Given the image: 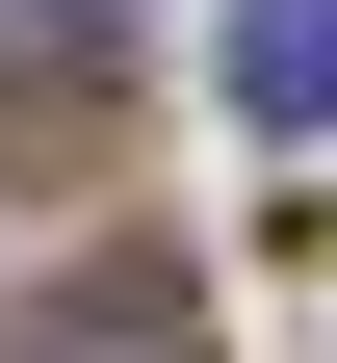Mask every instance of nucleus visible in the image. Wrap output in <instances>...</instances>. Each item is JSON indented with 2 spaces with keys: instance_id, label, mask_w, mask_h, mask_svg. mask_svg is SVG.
<instances>
[{
  "instance_id": "obj_1",
  "label": "nucleus",
  "mask_w": 337,
  "mask_h": 363,
  "mask_svg": "<svg viewBox=\"0 0 337 363\" xmlns=\"http://www.w3.org/2000/svg\"><path fill=\"white\" fill-rule=\"evenodd\" d=\"M0 130H104V0H0Z\"/></svg>"
},
{
  "instance_id": "obj_2",
  "label": "nucleus",
  "mask_w": 337,
  "mask_h": 363,
  "mask_svg": "<svg viewBox=\"0 0 337 363\" xmlns=\"http://www.w3.org/2000/svg\"><path fill=\"white\" fill-rule=\"evenodd\" d=\"M233 104L260 130H337V0H233Z\"/></svg>"
}]
</instances>
